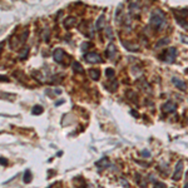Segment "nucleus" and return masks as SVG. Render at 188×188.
<instances>
[{
    "instance_id": "obj_9",
    "label": "nucleus",
    "mask_w": 188,
    "mask_h": 188,
    "mask_svg": "<svg viewBox=\"0 0 188 188\" xmlns=\"http://www.w3.org/2000/svg\"><path fill=\"white\" fill-rule=\"evenodd\" d=\"M115 53H117V48H115V45L113 44V43H109L108 44V46H107V50H106V55L108 58H114V55H115Z\"/></svg>"
},
{
    "instance_id": "obj_30",
    "label": "nucleus",
    "mask_w": 188,
    "mask_h": 188,
    "mask_svg": "<svg viewBox=\"0 0 188 188\" xmlns=\"http://www.w3.org/2000/svg\"><path fill=\"white\" fill-rule=\"evenodd\" d=\"M141 156L144 157V158H149V157H151V153H149L148 151H142V152H141Z\"/></svg>"
},
{
    "instance_id": "obj_11",
    "label": "nucleus",
    "mask_w": 188,
    "mask_h": 188,
    "mask_svg": "<svg viewBox=\"0 0 188 188\" xmlns=\"http://www.w3.org/2000/svg\"><path fill=\"white\" fill-rule=\"evenodd\" d=\"M122 44H123V46L125 48V49H128L129 52H136V50L139 49V46L137 44H132V43H129V41H122Z\"/></svg>"
},
{
    "instance_id": "obj_3",
    "label": "nucleus",
    "mask_w": 188,
    "mask_h": 188,
    "mask_svg": "<svg viewBox=\"0 0 188 188\" xmlns=\"http://www.w3.org/2000/svg\"><path fill=\"white\" fill-rule=\"evenodd\" d=\"M84 59L88 63H92V64H94V63H102L103 61L102 57L97 52H89V53H87L84 55Z\"/></svg>"
},
{
    "instance_id": "obj_29",
    "label": "nucleus",
    "mask_w": 188,
    "mask_h": 188,
    "mask_svg": "<svg viewBox=\"0 0 188 188\" xmlns=\"http://www.w3.org/2000/svg\"><path fill=\"white\" fill-rule=\"evenodd\" d=\"M121 184H122L124 188H129V183L127 182V179H124V178H121Z\"/></svg>"
},
{
    "instance_id": "obj_41",
    "label": "nucleus",
    "mask_w": 188,
    "mask_h": 188,
    "mask_svg": "<svg viewBox=\"0 0 188 188\" xmlns=\"http://www.w3.org/2000/svg\"><path fill=\"white\" fill-rule=\"evenodd\" d=\"M187 73H188V69H187Z\"/></svg>"
},
{
    "instance_id": "obj_13",
    "label": "nucleus",
    "mask_w": 188,
    "mask_h": 188,
    "mask_svg": "<svg viewBox=\"0 0 188 188\" xmlns=\"http://www.w3.org/2000/svg\"><path fill=\"white\" fill-rule=\"evenodd\" d=\"M95 166L98 167V169H99V171H103L104 168H107V167L109 166V162H108V159H107V158H103L102 161L97 162V163H95Z\"/></svg>"
},
{
    "instance_id": "obj_38",
    "label": "nucleus",
    "mask_w": 188,
    "mask_h": 188,
    "mask_svg": "<svg viewBox=\"0 0 188 188\" xmlns=\"http://www.w3.org/2000/svg\"><path fill=\"white\" fill-rule=\"evenodd\" d=\"M1 79H3V80H5V82H8V80H9V79L6 78V76H4V75H1Z\"/></svg>"
},
{
    "instance_id": "obj_2",
    "label": "nucleus",
    "mask_w": 188,
    "mask_h": 188,
    "mask_svg": "<svg viewBox=\"0 0 188 188\" xmlns=\"http://www.w3.org/2000/svg\"><path fill=\"white\" fill-rule=\"evenodd\" d=\"M176 57H177V49L175 46H172L167 52H164V57L162 59L164 61H167V63H175Z\"/></svg>"
},
{
    "instance_id": "obj_19",
    "label": "nucleus",
    "mask_w": 188,
    "mask_h": 188,
    "mask_svg": "<svg viewBox=\"0 0 188 188\" xmlns=\"http://www.w3.org/2000/svg\"><path fill=\"white\" fill-rule=\"evenodd\" d=\"M43 107L41 106H35V107H33V114H35V115H39L43 113Z\"/></svg>"
},
{
    "instance_id": "obj_27",
    "label": "nucleus",
    "mask_w": 188,
    "mask_h": 188,
    "mask_svg": "<svg viewBox=\"0 0 188 188\" xmlns=\"http://www.w3.org/2000/svg\"><path fill=\"white\" fill-rule=\"evenodd\" d=\"M132 74H133V75H141L142 72H141V69H139V68L133 67V68H132Z\"/></svg>"
},
{
    "instance_id": "obj_35",
    "label": "nucleus",
    "mask_w": 188,
    "mask_h": 188,
    "mask_svg": "<svg viewBox=\"0 0 188 188\" xmlns=\"http://www.w3.org/2000/svg\"><path fill=\"white\" fill-rule=\"evenodd\" d=\"M130 113H132V115H134V117H137V118L139 117V114H138V113H136V110H130Z\"/></svg>"
},
{
    "instance_id": "obj_34",
    "label": "nucleus",
    "mask_w": 188,
    "mask_h": 188,
    "mask_svg": "<svg viewBox=\"0 0 188 188\" xmlns=\"http://www.w3.org/2000/svg\"><path fill=\"white\" fill-rule=\"evenodd\" d=\"M54 93L57 95H59V94H61V90L60 89H54Z\"/></svg>"
},
{
    "instance_id": "obj_28",
    "label": "nucleus",
    "mask_w": 188,
    "mask_h": 188,
    "mask_svg": "<svg viewBox=\"0 0 188 188\" xmlns=\"http://www.w3.org/2000/svg\"><path fill=\"white\" fill-rule=\"evenodd\" d=\"M153 188H166V184L163 182H154Z\"/></svg>"
},
{
    "instance_id": "obj_32",
    "label": "nucleus",
    "mask_w": 188,
    "mask_h": 188,
    "mask_svg": "<svg viewBox=\"0 0 188 188\" xmlns=\"http://www.w3.org/2000/svg\"><path fill=\"white\" fill-rule=\"evenodd\" d=\"M43 39L45 40V41H48L49 40V30L46 29V33H44V37H43Z\"/></svg>"
},
{
    "instance_id": "obj_37",
    "label": "nucleus",
    "mask_w": 188,
    "mask_h": 188,
    "mask_svg": "<svg viewBox=\"0 0 188 188\" xmlns=\"http://www.w3.org/2000/svg\"><path fill=\"white\" fill-rule=\"evenodd\" d=\"M63 103H64V100H58V103L55 104V106H60V104H63Z\"/></svg>"
},
{
    "instance_id": "obj_39",
    "label": "nucleus",
    "mask_w": 188,
    "mask_h": 188,
    "mask_svg": "<svg viewBox=\"0 0 188 188\" xmlns=\"http://www.w3.org/2000/svg\"><path fill=\"white\" fill-rule=\"evenodd\" d=\"M183 188H188V183H186V184H184V187H183Z\"/></svg>"
},
{
    "instance_id": "obj_31",
    "label": "nucleus",
    "mask_w": 188,
    "mask_h": 188,
    "mask_svg": "<svg viewBox=\"0 0 188 188\" xmlns=\"http://www.w3.org/2000/svg\"><path fill=\"white\" fill-rule=\"evenodd\" d=\"M89 46H90V44H89V43H83V44H82V50H83V52L87 50Z\"/></svg>"
},
{
    "instance_id": "obj_36",
    "label": "nucleus",
    "mask_w": 188,
    "mask_h": 188,
    "mask_svg": "<svg viewBox=\"0 0 188 188\" xmlns=\"http://www.w3.org/2000/svg\"><path fill=\"white\" fill-rule=\"evenodd\" d=\"M1 166H6V159L4 157H1Z\"/></svg>"
},
{
    "instance_id": "obj_10",
    "label": "nucleus",
    "mask_w": 188,
    "mask_h": 188,
    "mask_svg": "<svg viewBox=\"0 0 188 188\" xmlns=\"http://www.w3.org/2000/svg\"><path fill=\"white\" fill-rule=\"evenodd\" d=\"M138 87L141 88L143 92H145V90H147V93H149V94L152 93V88H151V85H149L145 80H139V82H138Z\"/></svg>"
},
{
    "instance_id": "obj_20",
    "label": "nucleus",
    "mask_w": 188,
    "mask_h": 188,
    "mask_svg": "<svg viewBox=\"0 0 188 188\" xmlns=\"http://www.w3.org/2000/svg\"><path fill=\"white\" fill-rule=\"evenodd\" d=\"M136 178H137V183H138L139 187H142V188H145V187H147V184L143 183L144 181L142 179V176H141V175H136Z\"/></svg>"
},
{
    "instance_id": "obj_5",
    "label": "nucleus",
    "mask_w": 188,
    "mask_h": 188,
    "mask_svg": "<svg viewBox=\"0 0 188 188\" xmlns=\"http://www.w3.org/2000/svg\"><path fill=\"white\" fill-rule=\"evenodd\" d=\"M64 55H65L64 50L60 49V48H58V49H55V50L53 52V58H54V60L57 61V63H59V64H60V63H63Z\"/></svg>"
},
{
    "instance_id": "obj_4",
    "label": "nucleus",
    "mask_w": 188,
    "mask_h": 188,
    "mask_svg": "<svg viewBox=\"0 0 188 188\" xmlns=\"http://www.w3.org/2000/svg\"><path fill=\"white\" fill-rule=\"evenodd\" d=\"M182 175H183V162L179 161L177 164H176V168H175V172H173V181H179L182 178Z\"/></svg>"
},
{
    "instance_id": "obj_18",
    "label": "nucleus",
    "mask_w": 188,
    "mask_h": 188,
    "mask_svg": "<svg viewBox=\"0 0 188 188\" xmlns=\"http://www.w3.org/2000/svg\"><path fill=\"white\" fill-rule=\"evenodd\" d=\"M169 43V38H163V39H161L158 41V43L156 44V48H161V46H163V45H167Z\"/></svg>"
},
{
    "instance_id": "obj_17",
    "label": "nucleus",
    "mask_w": 188,
    "mask_h": 188,
    "mask_svg": "<svg viewBox=\"0 0 188 188\" xmlns=\"http://www.w3.org/2000/svg\"><path fill=\"white\" fill-rule=\"evenodd\" d=\"M176 20H177V23L183 28V29H187L188 30V23L186 22V19L184 18H179V16H176Z\"/></svg>"
},
{
    "instance_id": "obj_25",
    "label": "nucleus",
    "mask_w": 188,
    "mask_h": 188,
    "mask_svg": "<svg viewBox=\"0 0 188 188\" xmlns=\"http://www.w3.org/2000/svg\"><path fill=\"white\" fill-rule=\"evenodd\" d=\"M138 9H139L138 3H130V4H129V10H130L132 13H134V10H138Z\"/></svg>"
},
{
    "instance_id": "obj_16",
    "label": "nucleus",
    "mask_w": 188,
    "mask_h": 188,
    "mask_svg": "<svg viewBox=\"0 0 188 188\" xmlns=\"http://www.w3.org/2000/svg\"><path fill=\"white\" fill-rule=\"evenodd\" d=\"M72 68H73V70L75 73H83V72H84V69H83V67H82V64L79 61H73Z\"/></svg>"
},
{
    "instance_id": "obj_7",
    "label": "nucleus",
    "mask_w": 188,
    "mask_h": 188,
    "mask_svg": "<svg viewBox=\"0 0 188 188\" xmlns=\"http://www.w3.org/2000/svg\"><path fill=\"white\" fill-rule=\"evenodd\" d=\"M172 82H173V84L176 85V88H178L179 90H186V89H187L186 82H183L182 79L177 78V76H173V78H172Z\"/></svg>"
},
{
    "instance_id": "obj_24",
    "label": "nucleus",
    "mask_w": 188,
    "mask_h": 188,
    "mask_svg": "<svg viewBox=\"0 0 188 188\" xmlns=\"http://www.w3.org/2000/svg\"><path fill=\"white\" fill-rule=\"evenodd\" d=\"M106 75L108 76V78H113V76H114V69L107 68V69H106Z\"/></svg>"
},
{
    "instance_id": "obj_40",
    "label": "nucleus",
    "mask_w": 188,
    "mask_h": 188,
    "mask_svg": "<svg viewBox=\"0 0 188 188\" xmlns=\"http://www.w3.org/2000/svg\"><path fill=\"white\" fill-rule=\"evenodd\" d=\"M98 188H103V187H98Z\"/></svg>"
},
{
    "instance_id": "obj_15",
    "label": "nucleus",
    "mask_w": 188,
    "mask_h": 188,
    "mask_svg": "<svg viewBox=\"0 0 188 188\" xmlns=\"http://www.w3.org/2000/svg\"><path fill=\"white\" fill-rule=\"evenodd\" d=\"M31 179H33V175H31L30 169H26V171L24 172V176H23L24 183H30V182H31Z\"/></svg>"
},
{
    "instance_id": "obj_22",
    "label": "nucleus",
    "mask_w": 188,
    "mask_h": 188,
    "mask_svg": "<svg viewBox=\"0 0 188 188\" xmlns=\"http://www.w3.org/2000/svg\"><path fill=\"white\" fill-rule=\"evenodd\" d=\"M107 88L109 89V92H114V90L118 88V82H117V80H113V82H112V84H110V85H107Z\"/></svg>"
},
{
    "instance_id": "obj_23",
    "label": "nucleus",
    "mask_w": 188,
    "mask_h": 188,
    "mask_svg": "<svg viewBox=\"0 0 188 188\" xmlns=\"http://www.w3.org/2000/svg\"><path fill=\"white\" fill-rule=\"evenodd\" d=\"M127 97H128V98H130L132 100H133V102L136 103V100H137V95L134 94L133 90H128V92H127Z\"/></svg>"
},
{
    "instance_id": "obj_6",
    "label": "nucleus",
    "mask_w": 188,
    "mask_h": 188,
    "mask_svg": "<svg viewBox=\"0 0 188 188\" xmlns=\"http://www.w3.org/2000/svg\"><path fill=\"white\" fill-rule=\"evenodd\" d=\"M162 109L166 113H173V112H176V109H177V104L173 102H167L166 104H163Z\"/></svg>"
},
{
    "instance_id": "obj_1",
    "label": "nucleus",
    "mask_w": 188,
    "mask_h": 188,
    "mask_svg": "<svg viewBox=\"0 0 188 188\" xmlns=\"http://www.w3.org/2000/svg\"><path fill=\"white\" fill-rule=\"evenodd\" d=\"M151 25L156 30H162L167 26V19L164 13L161 10H154L151 14V19H149Z\"/></svg>"
},
{
    "instance_id": "obj_8",
    "label": "nucleus",
    "mask_w": 188,
    "mask_h": 188,
    "mask_svg": "<svg viewBox=\"0 0 188 188\" xmlns=\"http://www.w3.org/2000/svg\"><path fill=\"white\" fill-rule=\"evenodd\" d=\"M75 24H76L75 16H68V18H65L64 23H63V25H64L65 29H72L73 26H75Z\"/></svg>"
},
{
    "instance_id": "obj_26",
    "label": "nucleus",
    "mask_w": 188,
    "mask_h": 188,
    "mask_svg": "<svg viewBox=\"0 0 188 188\" xmlns=\"http://www.w3.org/2000/svg\"><path fill=\"white\" fill-rule=\"evenodd\" d=\"M28 53H29V49H28V48H25V49L22 50V53H20L19 58H20V59H25V58L28 57Z\"/></svg>"
},
{
    "instance_id": "obj_33",
    "label": "nucleus",
    "mask_w": 188,
    "mask_h": 188,
    "mask_svg": "<svg viewBox=\"0 0 188 188\" xmlns=\"http://www.w3.org/2000/svg\"><path fill=\"white\" fill-rule=\"evenodd\" d=\"M181 40H182L183 43L188 44V37H186V35H181Z\"/></svg>"
},
{
    "instance_id": "obj_14",
    "label": "nucleus",
    "mask_w": 188,
    "mask_h": 188,
    "mask_svg": "<svg viewBox=\"0 0 188 188\" xmlns=\"http://www.w3.org/2000/svg\"><path fill=\"white\" fill-rule=\"evenodd\" d=\"M88 73H89V76H90V78H92L93 80H98V79L100 78V72L98 70V69H90Z\"/></svg>"
},
{
    "instance_id": "obj_42",
    "label": "nucleus",
    "mask_w": 188,
    "mask_h": 188,
    "mask_svg": "<svg viewBox=\"0 0 188 188\" xmlns=\"http://www.w3.org/2000/svg\"><path fill=\"white\" fill-rule=\"evenodd\" d=\"M171 188H173V187H171Z\"/></svg>"
},
{
    "instance_id": "obj_21",
    "label": "nucleus",
    "mask_w": 188,
    "mask_h": 188,
    "mask_svg": "<svg viewBox=\"0 0 188 188\" xmlns=\"http://www.w3.org/2000/svg\"><path fill=\"white\" fill-rule=\"evenodd\" d=\"M28 35H29V31H28V30L23 31V34H22V35H20V38H19V43H20V44H23L24 41H25V39L28 38Z\"/></svg>"
},
{
    "instance_id": "obj_12",
    "label": "nucleus",
    "mask_w": 188,
    "mask_h": 188,
    "mask_svg": "<svg viewBox=\"0 0 188 188\" xmlns=\"http://www.w3.org/2000/svg\"><path fill=\"white\" fill-rule=\"evenodd\" d=\"M104 20H106V15L102 14V15L98 18V20H97V23H95V29H98V30L103 29L104 28Z\"/></svg>"
}]
</instances>
